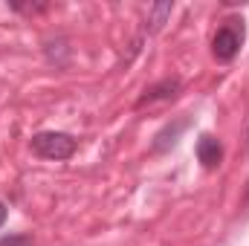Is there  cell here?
<instances>
[{"label": "cell", "mask_w": 249, "mask_h": 246, "mask_svg": "<svg viewBox=\"0 0 249 246\" xmlns=\"http://www.w3.org/2000/svg\"><path fill=\"white\" fill-rule=\"evenodd\" d=\"M29 244V238H3L0 246H26Z\"/></svg>", "instance_id": "7"}, {"label": "cell", "mask_w": 249, "mask_h": 246, "mask_svg": "<svg viewBox=\"0 0 249 246\" xmlns=\"http://www.w3.org/2000/svg\"><path fill=\"white\" fill-rule=\"evenodd\" d=\"M241 41H244V32H238L235 26H223L217 29L214 41H212V53L217 61H232L241 50Z\"/></svg>", "instance_id": "2"}, {"label": "cell", "mask_w": 249, "mask_h": 246, "mask_svg": "<svg viewBox=\"0 0 249 246\" xmlns=\"http://www.w3.org/2000/svg\"><path fill=\"white\" fill-rule=\"evenodd\" d=\"M186 119L183 122H177L174 127H165L162 133H157V142H154V151H165V148H174L177 145V136H180V130H186Z\"/></svg>", "instance_id": "6"}, {"label": "cell", "mask_w": 249, "mask_h": 246, "mask_svg": "<svg viewBox=\"0 0 249 246\" xmlns=\"http://www.w3.org/2000/svg\"><path fill=\"white\" fill-rule=\"evenodd\" d=\"M197 159L206 165V168H217L220 165V159H223V145L214 139V136H200V142H197Z\"/></svg>", "instance_id": "3"}, {"label": "cell", "mask_w": 249, "mask_h": 246, "mask_svg": "<svg viewBox=\"0 0 249 246\" xmlns=\"http://www.w3.org/2000/svg\"><path fill=\"white\" fill-rule=\"evenodd\" d=\"M180 90V81L177 78H165L160 84H154L151 90H145V96L139 99V105H148V102H157V99H174Z\"/></svg>", "instance_id": "4"}, {"label": "cell", "mask_w": 249, "mask_h": 246, "mask_svg": "<svg viewBox=\"0 0 249 246\" xmlns=\"http://www.w3.org/2000/svg\"><path fill=\"white\" fill-rule=\"evenodd\" d=\"M32 151L44 159H70L75 154V139L61 130H47L32 136Z\"/></svg>", "instance_id": "1"}, {"label": "cell", "mask_w": 249, "mask_h": 246, "mask_svg": "<svg viewBox=\"0 0 249 246\" xmlns=\"http://www.w3.org/2000/svg\"><path fill=\"white\" fill-rule=\"evenodd\" d=\"M171 12H174V3H171V0L154 3V6L148 9V23H151V29H154V32H157V29H162V23L171 18Z\"/></svg>", "instance_id": "5"}, {"label": "cell", "mask_w": 249, "mask_h": 246, "mask_svg": "<svg viewBox=\"0 0 249 246\" xmlns=\"http://www.w3.org/2000/svg\"><path fill=\"white\" fill-rule=\"evenodd\" d=\"M3 220H6V206L0 203V226H3Z\"/></svg>", "instance_id": "8"}]
</instances>
